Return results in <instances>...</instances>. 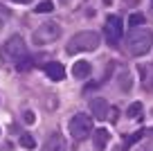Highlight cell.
<instances>
[{"label":"cell","instance_id":"cell-10","mask_svg":"<svg viewBox=\"0 0 153 151\" xmlns=\"http://www.w3.org/2000/svg\"><path fill=\"white\" fill-rule=\"evenodd\" d=\"M108 140H110V133L106 131V129H97V131H92V142H95L97 151H104L106 144H108Z\"/></svg>","mask_w":153,"mask_h":151},{"label":"cell","instance_id":"cell-9","mask_svg":"<svg viewBox=\"0 0 153 151\" xmlns=\"http://www.w3.org/2000/svg\"><path fill=\"white\" fill-rule=\"evenodd\" d=\"M43 151H65V140L61 133H52L48 138V142L43 144Z\"/></svg>","mask_w":153,"mask_h":151},{"label":"cell","instance_id":"cell-12","mask_svg":"<svg viewBox=\"0 0 153 151\" xmlns=\"http://www.w3.org/2000/svg\"><path fill=\"white\" fill-rule=\"evenodd\" d=\"M140 72H142V77H144V88H153V68L140 66Z\"/></svg>","mask_w":153,"mask_h":151},{"label":"cell","instance_id":"cell-2","mask_svg":"<svg viewBox=\"0 0 153 151\" xmlns=\"http://www.w3.org/2000/svg\"><path fill=\"white\" fill-rule=\"evenodd\" d=\"M101 36L97 32H79L70 38L68 43V54H76V52H90V50H97L99 47Z\"/></svg>","mask_w":153,"mask_h":151},{"label":"cell","instance_id":"cell-15","mask_svg":"<svg viewBox=\"0 0 153 151\" xmlns=\"http://www.w3.org/2000/svg\"><path fill=\"white\" fill-rule=\"evenodd\" d=\"M131 86H133V81H131V72L124 70V72L120 75V88L126 93V90H131Z\"/></svg>","mask_w":153,"mask_h":151},{"label":"cell","instance_id":"cell-21","mask_svg":"<svg viewBox=\"0 0 153 151\" xmlns=\"http://www.w3.org/2000/svg\"><path fill=\"white\" fill-rule=\"evenodd\" d=\"M59 2H63V5H65V2H70V0H59Z\"/></svg>","mask_w":153,"mask_h":151},{"label":"cell","instance_id":"cell-14","mask_svg":"<svg viewBox=\"0 0 153 151\" xmlns=\"http://www.w3.org/2000/svg\"><path fill=\"white\" fill-rule=\"evenodd\" d=\"M52 9H54V2H52V0H43V2H38V5L34 7L36 14H48V11H52Z\"/></svg>","mask_w":153,"mask_h":151},{"label":"cell","instance_id":"cell-18","mask_svg":"<svg viewBox=\"0 0 153 151\" xmlns=\"http://www.w3.org/2000/svg\"><path fill=\"white\" fill-rule=\"evenodd\" d=\"M23 120H25V124H34V122H36L34 111H25V113H23Z\"/></svg>","mask_w":153,"mask_h":151},{"label":"cell","instance_id":"cell-17","mask_svg":"<svg viewBox=\"0 0 153 151\" xmlns=\"http://www.w3.org/2000/svg\"><path fill=\"white\" fill-rule=\"evenodd\" d=\"M20 147H25V149H34L36 142H34V138L29 135V133H23V135H20Z\"/></svg>","mask_w":153,"mask_h":151},{"label":"cell","instance_id":"cell-3","mask_svg":"<svg viewBox=\"0 0 153 151\" xmlns=\"http://www.w3.org/2000/svg\"><path fill=\"white\" fill-rule=\"evenodd\" d=\"M25 54H27V47H25V41L23 36H18V34H14V36H9L5 41V45H2V57L7 59V61H20V59H25Z\"/></svg>","mask_w":153,"mask_h":151},{"label":"cell","instance_id":"cell-6","mask_svg":"<svg viewBox=\"0 0 153 151\" xmlns=\"http://www.w3.org/2000/svg\"><path fill=\"white\" fill-rule=\"evenodd\" d=\"M106 38H108L110 45H115V43H120L122 38V32H124V25H122V18L120 16H108V20H106Z\"/></svg>","mask_w":153,"mask_h":151},{"label":"cell","instance_id":"cell-1","mask_svg":"<svg viewBox=\"0 0 153 151\" xmlns=\"http://www.w3.org/2000/svg\"><path fill=\"white\" fill-rule=\"evenodd\" d=\"M153 47V32L151 29H131L126 36V50L133 57H142Z\"/></svg>","mask_w":153,"mask_h":151},{"label":"cell","instance_id":"cell-4","mask_svg":"<svg viewBox=\"0 0 153 151\" xmlns=\"http://www.w3.org/2000/svg\"><path fill=\"white\" fill-rule=\"evenodd\" d=\"M61 34H63V29H61L59 23H43L34 32V43H36V45H50V43L59 41Z\"/></svg>","mask_w":153,"mask_h":151},{"label":"cell","instance_id":"cell-5","mask_svg":"<svg viewBox=\"0 0 153 151\" xmlns=\"http://www.w3.org/2000/svg\"><path fill=\"white\" fill-rule=\"evenodd\" d=\"M92 133V117L83 113H76L74 117L70 120V135L74 140H86Z\"/></svg>","mask_w":153,"mask_h":151},{"label":"cell","instance_id":"cell-11","mask_svg":"<svg viewBox=\"0 0 153 151\" xmlns=\"http://www.w3.org/2000/svg\"><path fill=\"white\" fill-rule=\"evenodd\" d=\"M90 63L88 61H74V66H72V75H74V79H86L88 75H90Z\"/></svg>","mask_w":153,"mask_h":151},{"label":"cell","instance_id":"cell-8","mask_svg":"<svg viewBox=\"0 0 153 151\" xmlns=\"http://www.w3.org/2000/svg\"><path fill=\"white\" fill-rule=\"evenodd\" d=\"M45 75L52 81H63L65 79V68H63L61 63H56V61H50L48 66H45Z\"/></svg>","mask_w":153,"mask_h":151},{"label":"cell","instance_id":"cell-13","mask_svg":"<svg viewBox=\"0 0 153 151\" xmlns=\"http://www.w3.org/2000/svg\"><path fill=\"white\" fill-rule=\"evenodd\" d=\"M126 115H128L131 120H137L140 115H142V104H140V102H133V104L126 108Z\"/></svg>","mask_w":153,"mask_h":151},{"label":"cell","instance_id":"cell-19","mask_svg":"<svg viewBox=\"0 0 153 151\" xmlns=\"http://www.w3.org/2000/svg\"><path fill=\"white\" fill-rule=\"evenodd\" d=\"M137 151H153V142H144V144L140 147Z\"/></svg>","mask_w":153,"mask_h":151},{"label":"cell","instance_id":"cell-7","mask_svg":"<svg viewBox=\"0 0 153 151\" xmlns=\"http://www.w3.org/2000/svg\"><path fill=\"white\" fill-rule=\"evenodd\" d=\"M90 113L95 120H106L108 117V102H106L104 97H92L90 99Z\"/></svg>","mask_w":153,"mask_h":151},{"label":"cell","instance_id":"cell-22","mask_svg":"<svg viewBox=\"0 0 153 151\" xmlns=\"http://www.w3.org/2000/svg\"><path fill=\"white\" fill-rule=\"evenodd\" d=\"M151 131H153V129H151Z\"/></svg>","mask_w":153,"mask_h":151},{"label":"cell","instance_id":"cell-20","mask_svg":"<svg viewBox=\"0 0 153 151\" xmlns=\"http://www.w3.org/2000/svg\"><path fill=\"white\" fill-rule=\"evenodd\" d=\"M11 2H20V5H27V2H32V0H11Z\"/></svg>","mask_w":153,"mask_h":151},{"label":"cell","instance_id":"cell-16","mask_svg":"<svg viewBox=\"0 0 153 151\" xmlns=\"http://www.w3.org/2000/svg\"><path fill=\"white\" fill-rule=\"evenodd\" d=\"M144 23H146L144 14H133V16H128V27H137V25H144Z\"/></svg>","mask_w":153,"mask_h":151}]
</instances>
